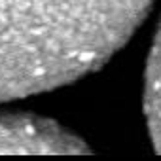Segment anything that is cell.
Wrapping results in <instances>:
<instances>
[{
	"instance_id": "3957f363",
	"label": "cell",
	"mask_w": 161,
	"mask_h": 161,
	"mask_svg": "<svg viewBox=\"0 0 161 161\" xmlns=\"http://www.w3.org/2000/svg\"><path fill=\"white\" fill-rule=\"evenodd\" d=\"M144 114L155 152L161 153V21L152 42L144 76Z\"/></svg>"
},
{
	"instance_id": "7a4b0ae2",
	"label": "cell",
	"mask_w": 161,
	"mask_h": 161,
	"mask_svg": "<svg viewBox=\"0 0 161 161\" xmlns=\"http://www.w3.org/2000/svg\"><path fill=\"white\" fill-rule=\"evenodd\" d=\"M87 144L57 121L34 114H0V153H86Z\"/></svg>"
},
{
	"instance_id": "6da1fadb",
	"label": "cell",
	"mask_w": 161,
	"mask_h": 161,
	"mask_svg": "<svg viewBox=\"0 0 161 161\" xmlns=\"http://www.w3.org/2000/svg\"><path fill=\"white\" fill-rule=\"evenodd\" d=\"M153 0H0V103L101 68Z\"/></svg>"
}]
</instances>
